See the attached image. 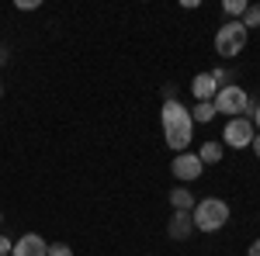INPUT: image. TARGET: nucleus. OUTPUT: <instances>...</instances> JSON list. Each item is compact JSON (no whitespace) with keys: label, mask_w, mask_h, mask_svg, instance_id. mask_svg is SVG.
<instances>
[{"label":"nucleus","mask_w":260,"mask_h":256,"mask_svg":"<svg viewBox=\"0 0 260 256\" xmlns=\"http://www.w3.org/2000/svg\"><path fill=\"white\" fill-rule=\"evenodd\" d=\"M160 125H163V138L174 153H187L191 138H194V121L191 111L180 104V100H163L160 107Z\"/></svg>","instance_id":"nucleus-1"},{"label":"nucleus","mask_w":260,"mask_h":256,"mask_svg":"<svg viewBox=\"0 0 260 256\" xmlns=\"http://www.w3.org/2000/svg\"><path fill=\"white\" fill-rule=\"evenodd\" d=\"M194 229L198 232H219L222 225L229 222V204L222 201V197H201L198 204H194Z\"/></svg>","instance_id":"nucleus-2"},{"label":"nucleus","mask_w":260,"mask_h":256,"mask_svg":"<svg viewBox=\"0 0 260 256\" xmlns=\"http://www.w3.org/2000/svg\"><path fill=\"white\" fill-rule=\"evenodd\" d=\"M215 115H229V118H246L250 111H253V100H250V94L243 90V87H236V83H225V87H219V94H215Z\"/></svg>","instance_id":"nucleus-3"},{"label":"nucleus","mask_w":260,"mask_h":256,"mask_svg":"<svg viewBox=\"0 0 260 256\" xmlns=\"http://www.w3.org/2000/svg\"><path fill=\"white\" fill-rule=\"evenodd\" d=\"M246 39H250V31L243 28L240 21H222V28L215 31V52H219L222 59H233V56L243 52Z\"/></svg>","instance_id":"nucleus-4"},{"label":"nucleus","mask_w":260,"mask_h":256,"mask_svg":"<svg viewBox=\"0 0 260 256\" xmlns=\"http://www.w3.org/2000/svg\"><path fill=\"white\" fill-rule=\"evenodd\" d=\"M253 135H257V128H253L250 118H229L225 132H222V142H225L229 149H246V145L253 142Z\"/></svg>","instance_id":"nucleus-5"},{"label":"nucleus","mask_w":260,"mask_h":256,"mask_svg":"<svg viewBox=\"0 0 260 256\" xmlns=\"http://www.w3.org/2000/svg\"><path fill=\"white\" fill-rule=\"evenodd\" d=\"M205 173V163L198 159V153H177L174 156V177L180 184H191V180H198Z\"/></svg>","instance_id":"nucleus-6"},{"label":"nucleus","mask_w":260,"mask_h":256,"mask_svg":"<svg viewBox=\"0 0 260 256\" xmlns=\"http://www.w3.org/2000/svg\"><path fill=\"white\" fill-rule=\"evenodd\" d=\"M45 253H49V242H45L39 232L21 236L18 242H14V249H11V256H45Z\"/></svg>","instance_id":"nucleus-7"},{"label":"nucleus","mask_w":260,"mask_h":256,"mask_svg":"<svg viewBox=\"0 0 260 256\" xmlns=\"http://www.w3.org/2000/svg\"><path fill=\"white\" fill-rule=\"evenodd\" d=\"M191 94H194V100H198V104H205V100H215V94H219V83L212 80V73H198V77L191 80Z\"/></svg>","instance_id":"nucleus-8"},{"label":"nucleus","mask_w":260,"mask_h":256,"mask_svg":"<svg viewBox=\"0 0 260 256\" xmlns=\"http://www.w3.org/2000/svg\"><path fill=\"white\" fill-rule=\"evenodd\" d=\"M194 232V218H191V211H174V218L167 222V236L170 239H187Z\"/></svg>","instance_id":"nucleus-9"},{"label":"nucleus","mask_w":260,"mask_h":256,"mask_svg":"<svg viewBox=\"0 0 260 256\" xmlns=\"http://www.w3.org/2000/svg\"><path fill=\"white\" fill-rule=\"evenodd\" d=\"M170 204H174V211H194V194L187 187H174L170 191Z\"/></svg>","instance_id":"nucleus-10"},{"label":"nucleus","mask_w":260,"mask_h":256,"mask_svg":"<svg viewBox=\"0 0 260 256\" xmlns=\"http://www.w3.org/2000/svg\"><path fill=\"white\" fill-rule=\"evenodd\" d=\"M198 159L205 163V166H212V163H219V159H222V145L215 142V138H212V142H205V145L198 149Z\"/></svg>","instance_id":"nucleus-11"},{"label":"nucleus","mask_w":260,"mask_h":256,"mask_svg":"<svg viewBox=\"0 0 260 256\" xmlns=\"http://www.w3.org/2000/svg\"><path fill=\"white\" fill-rule=\"evenodd\" d=\"M212 118H215V104H212V100H205V104H194V115H191V121H198V125H208Z\"/></svg>","instance_id":"nucleus-12"},{"label":"nucleus","mask_w":260,"mask_h":256,"mask_svg":"<svg viewBox=\"0 0 260 256\" xmlns=\"http://www.w3.org/2000/svg\"><path fill=\"white\" fill-rule=\"evenodd\" d=\"M243 28L250 31V28H260V4H250L246 11H243V21H240Z\"/></svg>","instance_id":"nucleus-13"},{"label":"nucleus","mask_w":260,"mask_h":256,"mask_svg":"<svg viewBox=\"0 0 260 256\" xmlns=\"http://www.w3.org/2000/svg\"><path fill=\"white\" fill-rule=\"evenodd\" d=\"M250 4L246 0H225V14H229V21L233 18H243V11H246Z\"/></svg>","instance_id":"nucleus-14"},{"label":"nucleus","mask_w":260,"mask_h":256,"mask_svg":"<svg viewBox=\"0 0 260 256\" xmlns=\"http://www.w3.org/2000/svg\"><path fill=\"white\" fill-rule=\"evenodd\" d=\"M45 256H73V249H70L66 242H49V253Z\"/></svg>","instance_id":"nucleus-15"},{"label":"nucleus","mask_w":260,"mask_h":256,"mask_svg":"<svg viewBox=\"0 0 260 256\" xmlns=\"http://www.w3.org/2000/svg\"><path fill=\"white\" fill-rule=\"evenodd\" d=\"M11 249H14V242L7 236H0V256H11Z\"/></svg>","instance_id":"nucleus-16"},{"label":"nucleus","mask_w":260,"mask_h":256,"mask_svg":"<svg viewBox=\"0 0 260 256\" xmlns=\"http://www.w3.org/2000/svg\"><path fill=\"white\" fill-rule=\"evenodd\" d=\"M39 7V0H18V11H35Z\"/></svg>","instance_id":"nucleus-17"},{"label":"nucleus","mask_w":260,"mask_h":256,"mask_svg":"<svg viewBox=\"0 0 260 256\" xmlns=\"http://www.w3.org/2000/svg\"><path fill=\"white\" fill-rule=\"evenodd\" d=\"M174 94H177V90H174L170 83H163V100H177V97H174Z\"/></svg>","instance_id":"nucleus-18"},{"label":"nucleus","mask_w":260,"mask_h":256,"mask_svg":"<svg viewBox=\"0 0 260 256\" xmlns=\"http://www.w3.org/2000/svg\"><path fill=\"white\" fill-rule=\"evenodd\" d=\"M246 256H260V239H257V242H250V249H246Z\"/></svg>","instance_id":"nucleus-19"},{"label":"nucleus","mask_w":260,"mask_h":256,"mask_svg":"<svg viewBox=\"0 0 260 256\" xmlns=\"http://www.w3.org/2000/svg\"><path fill=\"white\" fill-rule=\"evenodd\" d=\"M253 128H260V104H253Z\"/></svg>","instance_id":"nucleus-20"},{"label":"nucleus","mask_w":260,"mask_h":256,"mask_svg":"<svg viewBox=\"0 0 260 256\" xmlns=\"http://www.w3.org/2000/svg\"><path fill=\"white\" fill-rule=\"evenodd\" d=\"M250 145H253V153H257V159H260V132L253 135V142H250Z\"/></svg>","instance_id":"nucleus-21"},{"label":"nucleus","mask_w":260,"mask_h":256,"mask_svg":"<svg viewBox=\"0 0 260 256\" xmlns=\"http://www.w3.org/2000/svg\"><path fill=\"white\" fill-rule=\"evenodd\" d=\"M4 62H7V49L0 45V66H4Z\"/></svg>","instance_id":"nucleus-22"},{"label":"nucleus","mask_w":260,"mask_h":256,"mask_svg":"<svg viewBox=\"0 0 260 256\" xmlns=\"http://www.w3.org/2000/svg\"><path fill=\"white\" fill-rule=\"evenodd\" d=\"M0 97H4V83H0Z\"/></svg>","instance_id":"nucleus-23"},{"label":"nucleus","mask_w":260,"mask_h":256,"mask_svg":"<svg viewBox=\"0 0 260 256\" xmlns=\"http://www.w3.org/2000/svg\"><path fill=\"white\" fill-rule=\"evenodd\" d=\"M0 222H4V215H0Z\"/></svg>","instance_id":"nucleus-24"}]
</instances>
